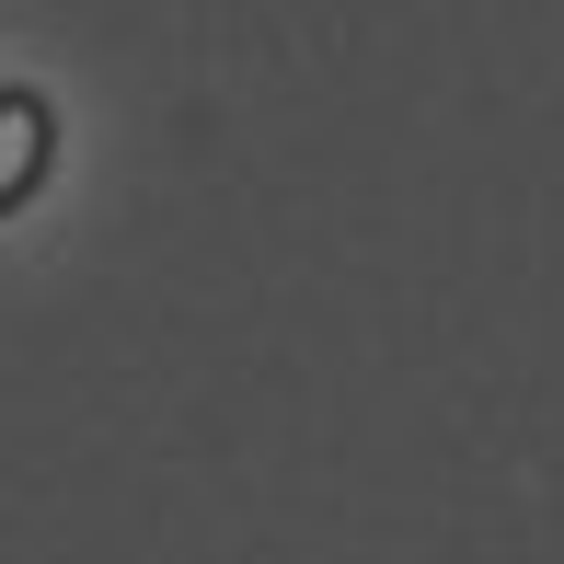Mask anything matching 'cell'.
<instances>
[{
  "mask_svg": "<svg viewBox=\"0 0 564 564\" xmlns=\"http://www.w3.org/2000/svg\"><path fill=\"white\" fill-rule=\"evenodd\" d=\"M0 127H23V139H35V150H23V173L0 185V208H35L46 173H58V105H46L35 82H0Z\"/></svg>",
  "mask_w": 564,
  "mask_h": 564,
  "instance_id": "obj_1",
  "label": "cell"
}]
</instances>
